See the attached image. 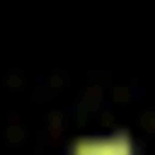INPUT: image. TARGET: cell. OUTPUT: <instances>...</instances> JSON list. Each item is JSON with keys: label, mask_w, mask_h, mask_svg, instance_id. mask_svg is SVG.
Listing matches in <instances>:
<instances>
[{"label": "cell", "mask_w": 155, "mask_h": 155, "mask_svg": "<svg viewBox=\"0 0 155 155\" xmlns=\"http://www.w3.org/2000/svg\"><path fill=\"white\" fill-rule=\"evenodd\" d=\"M78 155H129V147L121 138H95V147H78Z\"/></svg>", "instance_id": "6da1fadb"}]
</instances>
